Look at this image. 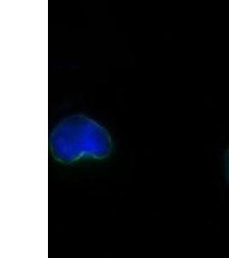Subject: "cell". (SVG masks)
Returning a JSON list of instances; mask_svg holds the SVG:
<instances>
[{"label": "cell", "mask_w": 229, "mask_h": 258, "mask_svg": "<svg viewBox=\"0 0 229 258\" xmlns=\"http://www.w3.org/2000/svg\"><path fill=\"white\" fill-rule=\"evenodd\" d=\"M50 144L53 157L67 164L82 159H104L112 150L106 129L82 114L60 121L51 134Z\"/></svg>", "instance_id": "6da1fadb"}, {"label": "cell", "mask_w": 229, "mask_h": 258, "mask_svg": "<svg viewBox=\"0 0 229 258\" xmlns=\"http://www.w3.org/2000/svg\"><path fill=\"white\" fill-rule=\"evenodd\" d=\"M225 167H226V178L229 182V148L226 152V159H225Z\"/></svg>", "instance_id": "7a4b0ae2"}]
</instances>
